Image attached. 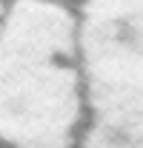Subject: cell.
<instances>
[{
  "label": "cell",
  "instance_id": "obj_3",
  "mask_svg": "<svg viewBox=\"0 0 143 148\" xmlns=\"http://www.w3.org/2000/svg\"><path fill=\"white\" fill-rule=\"evenodd\" d=\"M83 148H143V125L92 120L83 131Z\"/></svg>",
  "mask_w": 143,
  "mask_h": 148
},
{
  "label": "cell",
  "instance_id": "obj_4",
  "mask_svg": "<svg viewBox=\"0 0 143 148\" xmlns=\"http://www.w3.org/2000/svg\"><path fill=\"white\" fill-rule=\"evenodd\" d=\"M54 3H66V0H54Z\"/></svg>",
  "mask_w": 143,
  "mask_h": 148
},
{
  "label": "cell",
  "instance_id": "obj_2",
  "mask_svg": "<svg viewBox=\"0 0 143 148\" xmlns=\"http://www.w3.org/2000/svg\"><path fill=\"white\" fill-rule=\"evenodd\" d=\"M77 63L92 120L143 125V0H80Z\"/></svg>",
  "mask_w": 143,
  "mask_h": 148
},
{
  "label": "cell",
  "instance_id": "obj_1",
  "mask_svg": "<svg viewBox=\"0 0 143 148\" xmlns=\"http://www.w3.org/2000/svg\"><path fill=\"white\" fill-rule=\"evenodd\" d=\"M86 108L77 12L12 0L0 17V145L74 148Z\"/></svg>",
  "mask_w": 143,
  "mask_h": 148
}]
</instances>
